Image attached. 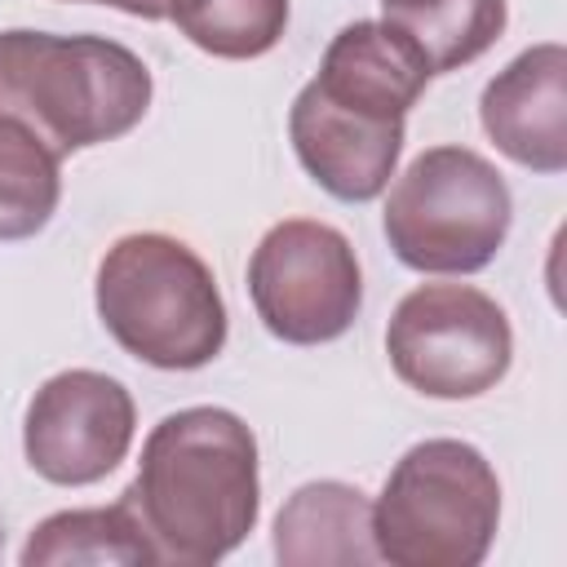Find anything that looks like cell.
<instances>
[{"mask_svg":"<svg viewBox=\"0 0 567 567\" xmlns=\"http://www.w3.org/2000/svg\"><path fill=\"white\" fill-rule=\"evenodd\" d=\"M120 501L159 563L208 567L257 523V439L226 408H182L146 434Z\"/></svg>","mask_w":567,"mask_h":567,"instance_id":"obj_1","label":"cell"},{"mask_svg":"<svg viewBox=\"0 0 567 567\" xmlns=\"http://www.w3.org/2000/svg\"><path fill=\"white\" fill-rule=\"evenodd\" d=\"M151 106L146 62L106 35L0 31V115L53 155L115 142Z\"/></svg>","mask_w":567,"mask_h":567,"instance_id":"obj_2","label":"cell"},{"mask_svg":"<svg viewBox=\"0 0 567 567\" xmlns=\"http://www.w3.org/2000/svg\"><path fill=\"white\" fill-rule=\"evenodd\" d=\"M102 328L142 363L190 372L221 354L226 306L213 270L173 235H124L97 261Z\"/></svg>","mask_w":567,"mask_h":567,"instance_id":"obj_3","label":"cell"},{"mask_svg":"<svg viewBox=\"0 0 567 567\" xmlns=\"http://www.w3.org/2000/svg\"><path fill=\"white\" fill-rule=\"evenodd\" d=\"M496 470L461 439L408 447L372 505L377 554L394 567H478L496 540Z\"/></svg>","mask_w":567,"mask_h":567,"instance_id":"obj_4","label":"cell"},{"mask_svg":"<svg viewBox=\"0 0 567 567\" xmlns=\"http://www.w3.org/2000/svg\"><path fill=\"white\" fill-rule=\"evenodd\" d=\"M509 186L470 146L421 151L390 186L385 239L421 275H474L509 235Z\"/></svg>","mask_w":567,"mask_h":567,"instance_id":"obj_5","label":"cell"},{"mask_svg":"<svg viewBox=\"0 0 567 567\" xmlns=\"http://www.w3.org/2000/svg\"><path fill=\"white\" fill-rule=\"evenodd\" d=\"M385 354L394 377L416 394L478 399L509 372L514 332L487 292L470 284H421L394 306Z\"/></svg>","mask_w":567,"mask_h":567,"instance_id":"obj_6","label":"cell"},{"mask_svg":"<svg viewBox=\"0 0 567 567\" xmlns=\"http://www.w3.org/2000/svg\"><path fill=\"white\" fill-rule=\"evenodd\" d=\"M248 297L270 337L288 346L332 341L363 306L359 257L337 226L284 217L248 257Z\"/></svg>","mask_w":567,"mask_h":567,"instance_id":"obj_7","label":"cell"},{"mask_svg":"<svg viewBox=\"0 0 567 567\" xmlns=\"http://www.w3.org/2000/svg\"><path fill=\"white\" fill-rule=\"evenodd\" d=\"M133 421V399L115 377L93 368L58 372L27 403V465L58 487H89L128 456Z\"/></svg>","mask_w":567,"mask_h":567,"instance_id":"obj_8","label":"cell"},{"mask_svg":"<svg viewBox=\"0 0 567 567\" xmlns=\"http://www.w3.org/2000/svg\"><path fill=\"white\" fill-rule=\"evenodd\" d=\"M288 133L301 168L337 199L363 204L377 199L403 151V120L368 115L332 102L315 84H306L288 111Z\"/></svg>","mask_w":567,"mask_h":567,"instance_id":"obj_9","label":"cell"},{"mask_svg":"<svg viewBox=\"0 0 567 567\" xmlns=\"http://www.w3.org/2000/svg\"><path fill=\"white\" fill-rule=\"evenodd\" d=\"M478 120L501 155L536 173L567 168V49L545 40L523 49L478 102Z\"/></svg>","mask_w":567,"mask_h":567,"instance_id":"obj_10","label":"cell"},{"mask_svg":"<svg viewBox=\"0 0 567 567\" xmlns=\"http://www.w3.org/2000/svg\"><path fill=\"white\" fill-rule=\"evenodd\" d=\"M310 84L341 106L403 120L416 106V97L425 93L430 66L408 44V35L394 31L385 18H377V22L359 18L332 35V44L323 49L319 75Z\"/></svg>","mask_w":567,"mask_h":567,"instance_id":"obj_11","label":"cell"},{"mask_svg":"<svg viewBox=\"0 0 567 567\" xmlns=\"http://www.w3.org/2000/svg\"><path fill=\"white\" fill-rule=\"evenodd\" d=\"M275 558L284 567H372V505L359 487L319 478L297 487L275 514Z\"/></svg>","mask_w":567,"mask_h":567,"instance_id":"obj_12","label":"cell"},{"mask_svg":"<svg viewBox=\"0 0 567 567\" xmlns=\"http://www.w3.org/2000/svg\"><path fill=\"white\" fill-rule=\"evenodd\" d=\"M62 563H159L137 514L115 501L106 509H62L44 518L22 545V567H62Z\"/></svg>","mask_w":567,"mask_h":567,"instance_id":"obj_13","label":"cell"},{"mask_svg":"<svg viewBox=\"0 0 567 567\" xmlns=\"http://www.w3.org/2000/svg\"><path fill=\"white\" fill-rule=\"evenodd\" d=\"M58 159L27 124L0 115V239H27L49 226L62 195Z\"/></svg>","mask_w":567,"mask_h":567,"instance_id":"obj_14","label":"cell"},{"mask_svg":"<svg viewBox=\"0 0 567 567\" xmlns=\"http://www.w3.org/2000/svg\"><path fill=\"white\" fill-rule=\"evenodd\" d=\"M394 31L408 35V44L425 58L430 75L456 71L487 53L505 31V0H430L408 13L385 18Z\"/></svg>","mask_w":567,"mask_h":567,"instance_id":"obj_15","label":"cell"},{"mask_svg":"<svg viewBox=\"0 0 567 567\" xmlns=\"http://www.w3.org/2000/svg\"><path fill=\"white\" fill-rule=\"evenodd\" d=\"M177 31L213 58H261L288 27V0H177Z\"/></svg>","mask_w":567,"mask_h":567,"instance_id":"obj_16","label":"cell"},{"mask_svg":"<svg viewBox=\"0 0 567 567\" xmlns=\"http://www.w3.org/2000/svg\"><path fill=\"white\" fill-rule=\"evenodd\" d=\"M84 4H111V9L133 13V18H146V22L173 18V9H177V0H84Z\"/></svg>","mask_w":567,"mask_h":567,"instance_id":"obj_17","label":"cell"},{"mask_svg":"<svg viewBox=\"0 0 567 567\" xmlns=\"http://www.w3.org/2000/svg\"><path fill=\"white\" fill-rule=\"evenodd\" d=\"M421 4H430V0H381L385 18H390V13H408V9H421Z\"/></svg>","mask_w":567,"mask_h":567,"instance_id":"obj_18","label":"cell"},{"mask_svg":"<svg viewBox=\"0 0 567 567\" xmlns=\"http://www.w3.org/2000/svg\"><path fill=\"white\" fill-rule=\"evenodd\" d=\"M0 549H4V523H0Z\"/></svg>","mask_w":567,"mask_h":567,"instance_id":"obj_19","label":"cell"}]
</instances>
